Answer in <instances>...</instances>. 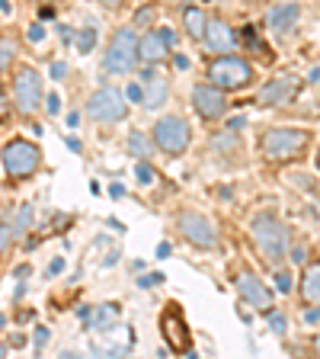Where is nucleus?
Wrapping results in <instances>:
<instances>
[{"mask_svg":"<svg viewBox=\"0 0 320 359\" xmlns=\"http://www.w3.org/2000/svg\"><path fill=\"white\" fill-rule=\"evenodd\" d=\"M298 90V81L295 77H279V81H269L266 87H263V93H260V103H285V100L291 97Z\"/></svg>","mask_w":320,"mask_h":359,"instance_id":"13","label":"nucleus"},{"mask_svg":"<svg viewBox=\"0 0 320 359\" xmlns=\"http://www.w3.org/2000/svg\"><path fill=\"white\" fill-rule=\"evenodd\" d=\"M193 106L205 116V119H221L224 109H228V100H224L221 87H195L193 90Z\"/></svg>","mask_w":320,"mask_h":359,"instance_id":"11","label":"nucleus"},{"mask_svg":"<svg viewBox=\"0 0 320 359\" xmlns=\"http://www.w3.org/2000/svg\"><path fill=\"white\" fill-rule=\"evenodd\" d=\"M291 260L301 263V260H305V250H301V247H295V250H291Z\"/></svg>","mask_w":320,"mask_h":359,"instance_id":"42","label":"nucleus"},{"mask_svg":"<svg viewBox=\"0 0 320 359\" xmlns=\"http://www.w3.org/2000/svg\"><path fill=\"white\" fill-rule=\"evenodd\" d=\"M237 285H240V292H244V299L250 302V305L263 308V311H266V308L272 305V299H269V289H266V285L260 283V279L253 276V273H244Z\"/></svg>","mask_w":320,"mask_h":359,"instance_id":"12","label":"nucleus"},{"mask_svg":"<svg viewBox=\"0 0 320 359\" xmlns=\"http://www.w3.org/2000/svg\"><path fill=\"white\" fill-rule=\"evenodd\" d=\"M320 81V67H314V71H311V83H317Z\"/></svg>","mask_w":320,"mask_h":359,"instance_id":"44","label":"nucleus"},{"mask_svg":"<svg viewBox=\"0 0 320 359\" xmlns=\"http://www.w3.org/2000/svg\"><path fill=\"white\" fill-rule=\"evenodd\" d=\"M103 4H106V7H116V4H119V0H103Z\"/></svg>","mask_w":320,"mask_h":359,"instance_id":"46","label":"nucleus"},{"mask_svg":"<svg viewBox=\"0 0 320 359\" xmlns=\"http://www.w3.org/2000/svg\"><path fill=\"white\" fill-rule=\"evenodd\" d=\"M13 58H16V42L13 39H0V74L7 71Z\"/></svg>","mask_w":320,"mask_h":359,"instance_id":"23","label":"nucleus"},{"mask_svg":"<svg viewBox=\"0 0 320 359\" xmlns=\"http://www.w3.org/2000/svg\"><path fill=\"white\" fill-rule=\"evenodd\" d=\"M138 58L148 61V65H157V61L167 58V42L160 32H148V36L138 42Z\"/></svg>","mask_w":320,"mask_h":359,"instance_id":"14","label":"nucleus"},{"mask_svg":"<svg viewBox=\"0 0 320 359\" xmlns=\"http://www.w3.org/2000/svg\"><path fill=\"white\" fill-rule=\"evenodd\" d=\"M93 45H97V29H83L81 36H77V48H81V52H90Z\"/></svg>","mask_w":320,"mask_h":359,"instance_id":"24","label":"nucleus"},{"mask_svg":"<svg viewBox=\"0 0 320 359\" xmlns=\"http://www.w3.org/2000/svg\"><path fill=\"white\" fill-rule=\"evenodd\" d=\"M244 126H246V119H231V122H228V128H231V132H240Z\"/></svg>","mask_w":320,"mask_h":359,"instance_id":"39","label":"nucleus"},{"mask_svg":"<svg viewBox=\"0 0 320 359\" xmlns=\"http://www.w3.org/2000/svg\"><path fill=\"white\" fill-rule=\"evenodd\" d=\"M170 254H173V247L167 244V241H164V244H160V247H157V257H160V260H167V257H170Z\"/></svg>","mask_w":320,"mask_h":359,"instance_id":"34","label":"nucleus"},{"mask_svg":"<svg viewBox=\"0 0 320 359\" xmlns=\"http://www.w3.org/2000/svg\"><path fill=\"white\" fill-rule=\"evenodd\" d=\"M58 100H61V97H58V93H52V97H48V112H58V106H61V103H58Z\"/></svg>","mask_w":320,"mask_h":359,"instance_id":"38","label":"nucleus"},{"mask_svg":"<svg viewBox=\"0 0 320 359\" xmlns=\"http://www.w3.org/2000/svg\"><path fill=\"white\" fill-rule=\"evenodd\" d=\"M10 241H13V224H0V254H4V250H7V244Z\"/></svg>","mask_w":320,"mask_h":359,"instance_id":"26","label":"nucleus"},{"mask_svg":"<svg viewBox=\"0 0 320 359\" xmlns=\"http://www.w3.org/2000/svg\"><path fill=\"white\" fill-rule=\"evenodd\" d=\"M176 67H179V71H186V67H189V58H186V55H176Z\"/></svg>","mask_w":320,"mask_h":359,"instance_id":"41","label":"nucleus"},{"mask_svg":"<svg viewBox=\"0 0 320 359\" xmlns=\"http://www.w3.org/2000/svg\"><path fill=\"white\" fill-rule=\"evenodd\" d=\"M0 157H4V170L10 177H26V173H32L39 167V148L32 142H26V138L7 142L4 151H0Z\"/></svg>","mask_w":320,"mask_h":359,"instance_id":"5","label":"nucleus"},{"mask_svg":"<svg viewBox=\"0 0 320 359\" xmlns=\"http://www.w3.org/2000/svg\"><path fill=\"white\" fill-rule=\"evenodd\" d=\"M205 39H209V45L215 52H231L234 48V32H231V26L221 20H211L209 26H205Z\"/></svg>","mask_w":320,"mask_h":359,"instance_id":"15","label":"nucleus"},{"mask_svg":"<svg viewBox=\"0 0 320 359\" xmlns=\"http://www.w3.org/2000/svg\"><path fill=\"white\" fill-rule=\"evenodd\" d=\"M10 224H13V241L22 238V234L32 228V205H22L20 215H16V222H10Z\"/></svg>","mask_w":320,"mask_h":359,"instance_id":"22","label":"nucleus"},{"mask_svg":"<svg viewBox=\"0 0 320 359\" xmlns=\"http://www.w3.org/2000/svg\"><path fill=\"white\" fill-rule=\"evenodd\" d=\"M253 241H256V247H260V254L272 263H279L285 257V250H288V234H285V228L269 215H260L253 222Z\"/></svg>","mask_w":320,"mask_h":359,"instance_id":"2","label":"nucleus"},{"mask_svg":"<svg viewBox=\"0 0 320 359\" xmlns=\"http://www.w3.org/2000/svg\"><path fill=\"white\" fill-rule=\"evenodd\" d=\"M87 321L93 330H109L112 324L119 321V305H99L97 311H90Z\"/></svg>","mask_w":320,"mask_h":359,"instance_id":"19","label":"nucleus"},{"mask_svg":"<svg viewBox=\"0 0 320 359\" xmlns=\"http://www.w3.org/2000/svg\"><path fill=\"white\" fill-rule=\"evenodd\" d=\"M154 142L167 154H183L189 144V126L179 116H167V119H160L154 126Z\"/></svg>","mask_w":320,"mask_h":359,"instance_id":"6","label":"nucleus"},{"mask_svg":"<svg viewBox=\"0 0 320 359\" xmlns=\"http://www.w3.org/2000/svg\"><path fill=\"white\" fill-rule=\"evenodd\" d=\"M314 346H317V353H320V337H317V344H314Z\"/></svg>","mask_w":320,"mask_h":359,"instance_id":"48","label":"nucleus"},{"mask_svg":"<svg viewBox=\"0 0 320 359\" xmlns=\"http://www.w3.org/2000/svg\"><path fill=\"white\" fill-rule=\"evenodd\" d=\"M67 74V65H61V61H55V65H52V77H55V81H61V77H64Z\"/></svg>","mask_w":320,"mask_h":359,"instance_id":"32","label":"nucleus"},{"mask_svg":"<svg viewBox=\"0 0 320 359\" xmlns=\"http://www.w3.org/2000/svg\"><path fill=\"white\" fill-rule=\"evenodd\" d=\"M10 10V0H0V13H7Z\"/></svg>","mask_w":320,"mask_h":359,"instance_id":"45","label":"nucleus"},{"mask_svg":"<svg viewBox=\"0 0 320 359\" xmlns=\"http://www.w3.org/2000/svg\"><path fill=\"white\" fill-rule=\"evenodd\" d=\"M13 93H16V106L22 112H32L39 109V100H42V81L32 67H22L16 74V83H13Z\"/></svg>","mask_w":320,"mask_h":359,"instance_id":"10","label":"nucleus"},{"mask_svg":"<svg viewBox=\"0 0 320 359\" xmlns=\"http://www.w3.org/2000/svg\"><path fill=\"white\" fill-rule=\"evenodd\" d=\"M125 97L132 100V103H141V100H144V90H141V83H128Z\"/></svg>","mask_w":320,"mask_h":359,"instance_id":"27","label":"nucleus"},{"mask_svg":"<svg viewBox=\"0 0 320 359\" xmlns=\"http://www.w3.org/2000/svg\"><path fill=\"white\" fill-rule=\"evenodd\" d=\"M179 231H183V238L195 247H211L218 241L211 222L205 215H195V212H183V215H179Z\"/></svg>","mask_w":320,"mask_h":359,"instance_id":"9","label":"nucleus"},{"mask_svg":"<svg viewBox=\"0 0 320 359\" xmlns=\"http://www.w3.org/2000/svg\"><path fill=\"white\" fill-rule=\"evenodd\" d=\"M317 170H320V154H317Z\"/></svg>","mask_w":320,"mask_h":359,"instance_id":"49","label":"nucleus"},{"mask_svg":"<svg viewBox=\"0 0 320 359\" xmlns=\"http://www.w3.org/2000/svg\"><path fill=\"white\" fill-rule=\"evenodd\" d=\"M160 279H164V276H160V273H151V276L138 279V285H144V289H151V285H157V283H160Z\"/></svg>","mask_w":320,"mask_h":359,"instance_id":"31","label":"nucleus"},{"mask_svg":"<svg viewBox=\"0 0 320 359\" xmlns=\"http://www.w3.org/2000/svg\"><path fill=\"white\" fill-rule=\"evenodd\" d=\"M29 39H32V42H42V39H45V29H42V26H32V29H29Z\"/></svg>","mask_w":320,"mask_h":359,"instance_id":"35","label":"nucleus"},{"mask_svg":"<svg viewBox=\"0 0 320 359\" xmlns=\"http://www.w3.org/2000/svg\"><path fill=\"white\" fill-rule=\"evenodd\" d=\"M160 36H164V42H167V45L176 42V32H173V29H160Z\"/></svg>","mask_w":320,"mask_h":359,"instance_id":"37","label":"nucleus"},{"mask_svg":"<svg viewBox=\"0 0 320 359\" xmlns=\"http://www.w3.org/2000/svg\"><path fill=\"white\" fill-rule=\"evenodd\" d=\"M276 289L279 292H291V276L288 273H276Z\"/></svg>","mask_w":320,"mask_h":359,"instance_id":"29","label":"nucleus"},{"mask_svg":"<svg viewBox=\"0 0 320 359\" xmlns=\"http://www.w3.org/2000/svg\"><path fill=\"white\" fill-rule=\"evenodd\" d=\"M7 116H10V103H7V100H0V126L7 122Z\"/></svg>","mask_w":320,"mask_h":359,"instance_id":"36","label":"nucleus"},{"mask_svg":"<svg viewBox=\"0 0 320 359\" xmlns=\"http://www.w3.org/2000/svg\"><path fill=\"white\" fill-rule=\"evenodd\" d=\"M211 83L215 87H221V90H240V87H246V83L253 81V67H250V61H244V58H218L215 65H211Z\"/></svg>","mask_w":320,"mask_h":359,"instance_id":"4","label":"nucleus"},{"mask_svg":"<svg viewBox=\"0 0 320 359\" xmlns=\"http://www.w3.org/2000/svg\"><path fill=\"white\" fill-rule=\"evenodd\" d=\"M138 61V36L132 29H119L112 36V45L106 52V71L109 74H128Z\"/></svg>","mask_w":320,"mask_h":359,"instance_id":"3","label":"nucleus"},{"mask_svg":"<svg viewBox=\"0 0 320 359\" xmlns=\"http://www.w3.org/2000/svg\"><path fill=\"white\" fill-rule=\"evenodd\" d=\"M301 295H305V302H311V305H320V263L307 266L305 279H301Z\"/></svg>","mask_w":320,"mask_h":359,"instance_id":"18","label":"nucleus"},{"mask_svg":"<svg viewBox=\"0 0 320 359\" xmlns=\"http://www.w3.org/2000/svg\"><path fill=\"white\" fill-rule=\"evenodd\" d=\"M160 330H164V340L173 353H189L193 350V340H189V327L186 318L176 305H170L164 314H160Z\"/></svg>","mask_w":320,"mask_h":359,"instance_id":"8","label":"nucleus"},{"mask_svg":"<svg viewBox=\"0 0 320 359\" xmlns=\"http://www.w3.org/2000/svg\"><path fill=\"white\" fill-rule=\"evenodd\" d=\"M151 20H154V7H144V10H138V13H134V22H141V26H148Z\"/></svg>","mask_w":320,"mask_h":359,"instance_id":"28","label":"nucleus"},{"mask_svg":"<svg viewBox=\"0 0 320 359\" xmlns=\"http://www.w3.org/2000/svg\"><path fill=\"white\" fill-rule=\"evenodd\" d=\"M269 324H272V330H276V334H285V318H282V314L272 311V314H269Z\"/></svg>","mask_w":320,"mask_h":359,"instance_id":"30","label":"nucleus"},{"mask_svg":"<svg viewBox=\"0 0 320 359\" xmlns=\"http://www.w3.org/2000/svg\"><path fill=\"white\" fill-rule=\"evenodd\" d=\"M307 321L317 324V321H320V311H307Z\"/></svg>","mask_w":320,"mask_h":359,"instance_id":"43","label":"nucleus"},{"mask_svg":"<svg viewBox=\"0 0 320 359\" xmlns=\"http://www.w3.org/2000/svg\"><path fill=\"white\" fill-rule=\"evenodd\" d=\"M109 196H112V199H119V196H125V189H122L119 183H112V187H109Z\"/></svg>","mask_w":320,"mask_h":359,"instance_id":"40","label":"nucleus"},{"mask_svg":"<svg viewBox=\"0 0 320 359\" xmlns=\"http://www.w3.org/2000/svg\"><path fill=\"white\" fill-rule=\"evenodd\" d=\"M4 324H7V318H4V314H0V330H4Z\"/></svg>","mask_w":320,"mask_h":359,"instance_id":"47","label":"nucleus"},{"mask_svg":"<svg viewBox=\"0 0 320 359\" xmlns=\"http://www.w3.org/2000/svg\"><path fill=\"white\" fill-rule=\"evenodd\" d=\"M45 344H48V330L39 327V330H36V346H45Z\"/></svg>","mask_w":320,"mask_h":359,"instance_id":"33","label":"nucleus"},{"mask_svg":"<svg viewBox=\"0 0 320 359\" xmlns=\"http://www.w3.org/2000/svg\"><path fill=\"white\" fill-rule=\"evenodd\" d=\"M311 135L305 128H272V132L263 135V151L272 161H285V157H295L307 148Z\"/></svg>","mask_w":320,"mask_h":359,"instance_id":"1","label":"nucleus"},{"mask_svg":"<svg viewBox=\"0 0 320 359\" xmlns=\"http://www.w3.org/2000/svg\"><path fill=\"white\" fill-rule=\"evenodd\" d=\"M134 177H138V183H154L157 173H154V167L151 164H138L134 167Z\"/></svg>","mask_w":320,"mask_h":359,"instance_id":"25","label":"nucleus"},{"mask_svg":"<svg viewBox=\"0 0 320 359\" xmlns=\"http://www.w3.org/2000/svg\"><path fill=\"white\" fill-rule=\"evenodd\" d=\"M128 151H132L134 157H141V161H148V157L154 154V151H151V142L144 138L141 132H132V135H128Z\"/></svg>","mask_w":320,"mask_h":359,"instance_id":"21","label":"nucleus"},{"mask_svg":"<svg viewBox=\"0 0 320 359\" xmlns=\"http://www.w3.org/2000/svg\"><path fill=\"white\" fill-rule=\"evenodd\" d=\"M167 93H170V87H167L164 77H151L148 87H144V106L148 109H157V106H164L167 103Z\"/></svg>","mask_w":320,"mask_h":359,"instance_id":"17","label":"nucleus"},{"mask_svg":"<svg viewBox=\"0 0 320 359\" xmlns=\"http://www.w3.org/2000/svg\"><path fill=\"white\" fill-rule=\"evenodd\" d=\"M183 22H186V32L193 39H202L205 36V26H209V20H205V13H202L199 7H189L186 13H183Z\"/></svg>","mask_w":320,"mask_h":359,"instance_id":"20","label":"nucleus"},{"mask_svg":"<svg viewBox=\"0 0 320 359\" xmlns=\"http://www.w3.org/2000/svg\"><path fill=\"white\" fill-rule=\"evenodd\" d=\"M301 10L298 4H285V7H276L272 13H269V29H276V32H288L295 22H298Z\"/></svg>","mask_w":320,"mask_h":359,"instance_id":"16","label":"nucleus"},{"mask_svg":"<svg viewBox=\"0 0 320 359\" xmlns=\"http://www.w3.org/2000/svg\"><path fill=\"white\" fill-rule=\"evenodd\" d=\"M87 109H90V116L99 122H116V119H125L128 103L122 100V93L116 87H99L97 93L90 97Z\"/></svg>","mask_w":320,"mask_h":359,"instance_id":"7","label":"nucleus"}]
</instances>
